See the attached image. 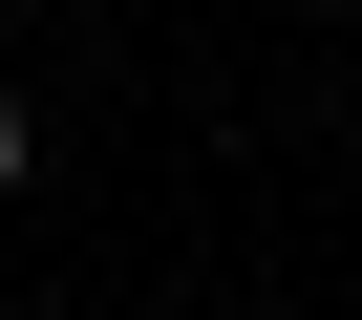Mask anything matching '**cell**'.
Here are the masks:
<instances>
[{
    "instance_id": "1",
    "label": "cell",
    "mask_w": 362,
    "mask_h": 320,
    "mask_svg": "<svg viewBox=\"0 0 362 320\" xmlns=\"http://www.w3.org/2000/svg\"><path fill=\"white\" fill-rule=\"evenodd\" d=\"M22 171H43V128H22V86H0V193H22Z\"/></svg>"
}]
</instances>
